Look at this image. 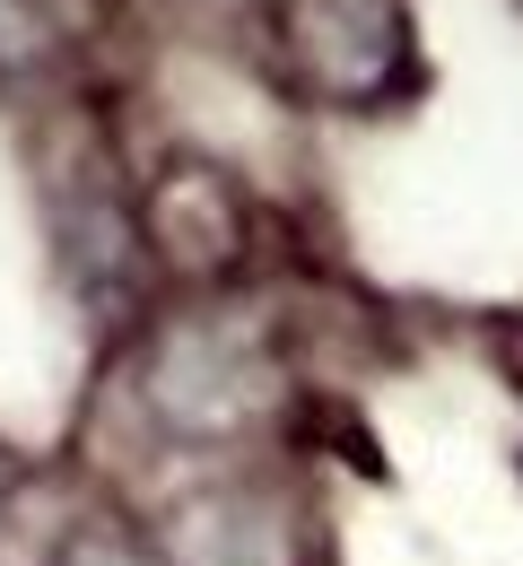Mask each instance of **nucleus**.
<instances>
[{
    "label": "nucleus",
    "instance_id": "1",
    "mask_svg": "<svg viewBox=\"0 0 523 566\" xmlns=\"http://www.w3.org/2000/svg\"><path fill=\"white\" fill-rule=\"evenodd\" d=\"M289 366L271 349V332L236 305H201L184 323H166L140 357V410L184 444H227L280 410Z\"/></svg>",
    "mask_w": 523,
    "mask_h": 566
},
{
    "label": "nucleus",
    "instance_id": "2",
    "mask_svg": "<svg viewBox=\"0 0 523 566\" xmlns=\"http://www.w3.org/2000/svg\"><path fill=\"white\" fill-rule=\"evenodd\" d=\"M157 549L166 566H297L305 532L271 489L219 480V489H184L157 514Z\"/></svg>",
    "mask_w": 523,
    "mask_h": 566
},
{
    "label": "nucleus",
    "instance_id": "3",
    "mask_svg": "<svg viewBox=\"0 0 523 566\" xmlns=\"http://www.w3.org/2000/svg\"><path fill=\"white\" fill-rule=\"evenodd\" d=\"M289 62L323 96H367L375 78H401V9L393 0H297Z\"/></svg>",
    "mask_w": 523,
    "mask_h": 566
},
{
    "label": "nucleus",
    "instance_id": "4",
    "mask_svg": "<svg viewBox=\"0 0 523 566\" xmlns=\"http://www.w3.org/2000/svg\"><path fill=\"white\" fill-rule=\"evenodd\" d=\"M132 227L149 235L157 262H175V271H227L236 244H244V192L227 184V166H210V157H175L149 184V210L132 218Z\"/></svg>",
    "mask_w": 523,
    "mask_h": 566
},
{
    "label": "nucleus",
    "instance_id": "5",
    "mask_svg": "<svg viewBox=\"0 0 523 566\" xmlns=\"http://www.w3.org/2000/svg\"><path fill=\"white\" fill-rule=\"evenodd\" d=\"M44 566H166V549H157V532L123 523V514H71Z\"/></svg>",
    "mask_w": 523,
    "mask_h": 566
},
{
    "label": "nucleus",
    "instance_id": "6",
    "mask_svg": "<svg viewBox=\"0 0 523 566\" xmlns=\"http://www.w3.org/2000/svg\"><path fill=\"white\" fill-rule=\"evenodd\" d=\"M53 44H62V9H53V0H0V87L44 71Z\"/></svg>",
    "mask_w": 523,
    "mask_h": 566
}]
</instances>
